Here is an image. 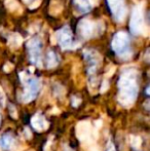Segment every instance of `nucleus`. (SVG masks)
Instances as JSON below:
<instances>
[{
	"label": "nucleus",
	"instance_id": "f257e3e1",
	"mask_svg": "<svg viewBox=\"0 0 150 151\" xmlns=\"http://www.w3.org/2000/svg\"><path fill=\"white\" fill-rule=\"evenodd\" d=\"M118 102L123 107H131L136 101L138 95V84H137V73L135 70L126 71L118 80Z\"/></svg>",
	"mask_w": 150,
	"mask_h": 151
},
{
	"label": "nucleus",
	"instance_id": "f03ea898",
	"mask_svg": "<svg viewBox=\"0 0 150 151\" xmlns=\"http://www.w3.org/2000/svg\"><path fill=\"white\" fill-rule=\"evenodd\" d=\"M112 48L119 57L128 59L131 56L130 39H128V34L124 32L116 33L112 40Z\"/></svg>",
	"mask_w": 150,
	"mask_h": 151
},
{
	"label": "nucleus",
	"instance_id": "7ed1b4c3",
	"mask_svg": "<svg viewBox=\"0 0 150 151\" xmlns=\"http://www.w3.org/2000/svg\"><path fill=\"white\" fill-rule=\"evenodd\" d=\"M131 31L135 35H139L143 32L144 28V18H143V8L141 5H136L133 9L131 18Z\"/></svg>",
	"mask_w": 150,
	"mask_h": 151
},
{
	"label": "nucleus",
	"instance_id": "20e7f679",
	"mask_svg": "<svg viewBox=\"0 0 150 151\" xmlns=\"http://www.w3.org/2000/svg\"><path fill=\"white\" fill-rule=\"evenodd\" d=\"M76 136L83 143H90L93 141V137L96 136V134L88 121H80L76 125Z\"/></svg>",
	"mask_w": 150,
	"mask_h": 151
},
{
	"label": "nucleus",
	"instance_id": "39448f33",
	"mask_svg": "<svg viewBox=\"0 0 150 151\" xmlns=\"http://www.w3.org/2000/svg\"><path fill=\"white\" fill-rule=\"evenodd\" d=\"M40 90V81L37 78H28L26 82L24 95H23V102L29 103L36 98L38 91Z\"/></svg>",
	"mask_w": 150,
	"mask_h": 151
},
{
	"label": "nucleus",
	"instance_id": "423d86ee",
	"mask_svg": "<svg viewBox=\"0 0 150 151\" xmlns=\"http://www.w3.org/2000/svg\"><path fill=\"white\" fill-rule=\"evenodd\" d=\"M27 48L29 52V57L33 64L37 66H40V57H41V42L39 38L35 37L29 40L27 43Z\"/></svg>",
	"mask_w": 150,
	"mask_h": 151
},
{
	"label": "nucleus",
	"instance_id": "0eeeda50",
	"mask_svg": "<svg viewBox=\"0 0 150 151\" xmlns=\"http://www.w3.org/2000/svg\"><path fill=\"white\" fill-rule=\"evenodd\" d=\"M57 40H58L60 46L63 50H69V48H73V36L72 32H71L69 27H63L60 31L57 32L56 34Z\"/></svg>",
	"mask_w": 150,
	"mask_h": 151
},
{
	"label": "nucleus",
	"instance_id": "6e6552de",
	"mask_svg": "<svg viewBox=\"0 0 150 151\" xmlns=\"http://www.w3.org/2000/svg\"><path fill=\"white\" fill-rule=\"evenodd\" d=\"M111 12L117 22H122L126 14V6L123 0H107Z\"/></svg>",
	"mask_w": 150,
	"mask_h": 151
},
{
	"label": "nucleus",
	"instance_id": "1a4fd4ad",
	"mask_svg": "<svg viewBox=\"0 0 150 151\" xmlns=\"http://www.w3.org/2000/svg\"><path fill=\"white\" fill-rule=\"evenodd\" d=\"M98 31V26L90 20H82L78 24V33L83 38H90Z\"/></svg>",
	"mask_w": 150,
	"mask_h": 151
},
{
	"label": "nucleus",
	"instance_id": "9d476101",
	"mask_svg": "<svg viewBox=\"0 0 150 151\" xmlns=\"http://www.w3.org/2000/svg\"><path fill=\"white\" fill-rule=\"evenodd\" d=\"M84 58L86 62L88 63V73L90 75H94L96 73V70L98 69V66L101 63V57L99 56L98 52H94V50H85L83 52Z\"/></svg>",
	"mask_w": 150,
	"mask_h": 151
},
{
	"label": "nucleus",
	"instance_id": "9b49d317",
	"mask_svg": "<svg viewBox=\"0 0 150 151\" xmlns=\"http://www.w3.org/2000/svg\"><path fill=\"white\" fill-rule=\"evenodd\" d=\"M31 124L32 127L36 129L37 132H42L47 129L48 127V122L44 118V116H42L40 113L35 114L31 119Z\"/></svg>",
	"mask_w": 150,
	"mask_h": 151
},
{
	"label": "nucleus",
	"instance_id": "f8f14e48",
	"mask_svg": "<svg viewBox=\"0 0 150 151\" xmlns=\"http://www.w3.org/2000/svg\"><path fill=\"white\" fill-rule=\"evenodd\" d=\"M74 6L81 14H86L92 9V4L88 0H74Z\"/></svg>",
	"mask_w": 150,
	"mask_h": 151
},
{
	"label": "nucleus",
	"instance_id": "ddd939ff",
	"mask_svg": "<svg viewBox=\"0 0 150 151\" xmlns=\"http://www.w3.org/2000/svg\"><path fill=\"white\" fill-rule=\"evenodd\" d=\"M14 145V139L11 135H4L0 138V149L8 150Z\"/></svg>",
	"mask_w": 150,
	"mask_h": 151
},
{
	"label": "nucleus",
	"instance_id": "4468645a",
	"mask_svg": "<svg viewBox=\"0 0 150 151\" xmlns=\"http://www.w3.org/2000/svg\"><path fill=\"white\" fill-rule=\"evenodd\" d=\"M46 63L48 68H54L58 65V57L56 56L54 52H50L46 57Z\"/></svg>",
	"mask_w": 150,
	"mask_h": 151
},
{
	"label": "nucleus",
	"instance_id": "2eb2a0df",
	"mask_svg": "<svg viewBox=\"0 0 150 151\" xmlns=\"http://www.w3.org/2000/svg\"><path fill=\"white\" fill-rule=\"evenodd\" d=\"M23 39L18 33H14L9 38V45L12 46V47H18V46L21 45Z\"/></svg>",
	"mask_w": 150,
	"mask_h": 151
},
{
	"label": "nucleus",
	"instance_id": "dca6fc26",
	"mask_svg": "<svg viewBox=\"0 0 150 151\" xmlns=\"http://www.w3.org/2000/svg\"><path fill=\"white\" fill-rule=\"evenodd\" d=\"M5 5L6 7L8 8L9 10L14 12V10L20 9V4L17 2V0H5Z\"/></svg>",
	"mask_w": 150,
	"mask_h": 151
},
{
	"label": "nucleus",
	"instance_id": "f3484780",
	"mask_svg": "<svg viewBox=\"0 0 150 151\" xmlns=\"http://www.w3.org/2000/svg\"><path fill=\"white\" fill-rule=\"evenodd\" d=\"M131 144H132V146L135 148V149H139L141 144H142V140H141V138L139 137V136H135V137L132 138Z\"/></svg>",
	"mask_w": 150,
	"mask_h": 151
},
{
	"label": "nucleus",
	"instance_id": "a211bd4d",
	"mask_svg": "<svg viewBox=\"0 0 150 151\" xmlns=\"http://www.w3.org/2000/svg\"><path fill=\"white\" fill-rule=\"evenodd\" d=\"M108 88H109V83H108V81H107V80H104V81H103V83H102V86H101L100 93H105V91H106L107 90H108Z\"/></svg>",
	"mask_w": 150,
	"mask_h": 151
},
{
	"label": "nucleus",
	"instance_id": "6ab92c4d",
	"mask_svg": "<svg viewBox=\"0 0 150 151\" xmlns=\"http://www.w3.org/2000/svg\"><path fill=\"white\" fill-rule=\"evenodd\" d=\"M80 103H81V99H79V98H77V97H72V105H73V107H78Z\"/></svg>",
	"mask_w": 150,
	"mask_h": 151
},
{
	"label": "nucleus",
	"instance_id": "aec40b11",
	"mask_svg": "<svg viewBox=\"0 0 150 151\" xmlns=\"http://www.w3.org/2000/svg\"><path fill=\"white\" fill-rule=\"evenodd\" d=\"M9 111H10V112H9L10 115H11L14 118H17V117H18V114H17V109H16V108H14L12 105H10V106H9Z\"/></svg>",
	"mask_w": 150,
	"mask_h": 151
},
{
	"label": "nucleus",
	"instance_id": "412c9836",
	"mask_svg": "<svg viewBox=\"0 0 150 151\" xmlns=\"http://www.w3.org/2000/svg\"><path fill=\"white\" fill-rule=\"evenodd\" d=\"M39 5H40V0H36V3L34 2V3L30 5V9H34V8H37Z\"/></svg>",
	"mask_w": 150,
	"mask_h": 151
},
{
	"label": "nucleus",
	"instance_id": "4be33fe9",
	"mask_svg": "<svg viewBox=\"0 0 150 151\" xmlns=\"http://www.w3.org/2000/svg\"><path fill=\"white\" fill-rule=\"evenodd\" d=\"M107 151H116L115 150V146L113 145L112 142H109V143H108V148H107Z\"/></svg>",
	"mask_w": 150,
	"mask_h": 151
},
{
	"label": "nucleus",
	"instance_id": "5701e85b",
	"mask_svg": "<svg viewBox=\"0 0 150 151\" xmlns=\"http://www.w3.org/2000/svg\"><path fill=\"white\" fill-rule=\"evenodd\" d=\"M95 125H96V129H99V127H102V120L101 119H98L96 121V123H95Z\"/></svg>",
	"mask_w": 150,
	"mask_h": 151
},
{
	"label": "nucleus",
	"instance_id": "b1692460",
	"mask_svg": "<svg viewBox=\"0 0 150 151\" xmlns=\"http://www.w3.org/2000/svg\"><path fill=\"white\" fill-rule=\"evenodd\" d=\"M25 134H26V136L28 135V137H27V138H28V139H30L31 136H32V134L30 133V131H29L28 127H26V129H25Z\"/></svg>",
	"mask_w": 150,
	"mask_h": 151
},
{
	"label": "nucleus",
	"instance_id": "393cba45",
	"mask_svg": "<svg viewBox=\"0 0 150 151\" xmlns=\"http://www.w3.org/2000/svg\"><path fill=\"white\" fill-rule=\"evenodd\" d=\"M92 151H100V150H99V148L97 147V146H94V147L92 148Z\"/></svg>",
	"mask_w": 150,
	"mask_h": 151
},
{
	"label": "nucleus",
	"instance_id": "a878e982",
	"mask_svg": "<svg viewBox=\"0 0 150 151\" xmlns=\"http://www.w3.org/2000/svg\"><path fill=\"white\" fill-rule=\"evenodd\" d=\"M65 151H74V150L71 149V148H69V147H66L65 148Z\"/></svg>",
	"mask_w": 150,
	"mask_h": 151
},
{
	"label": "nucleus",
	"instance_id": "bb28decb",
	"mask_svg": "<svg viewBox=\"0 0 150 151\" xmlns=\"http://www.w3.org/2000/svg\"><path fill=\"white\" fill-rule=\"evenodd\" d=\"M147 91V95H149V88H147V91Z\"/></svg>",
	"mask_w": 150,
	"mask_h": 151
},
{
	"label": "nucleus",
	"instance_id": "cd10ccee",
	"mask_svg": "<svg viewBox=\"0 0 150 151\" xmlns=\"http://www.w3.org/2000/svg\"><path fill=\"white\" fill-rule=\"evenodd\" d=\"M25 2H29V1H31V0H24Z\"/></svg>",
	"mask_w": 150,
	"mask_h": 151
},
{
	"label": "nucleus",
	"instance_id": "c85d7f7f",
	"mask_svg": "<svg viewBox=\"0 0 150 151\" xmlns=\"http://www.w3.org/2000/svg\"><path fill=\"white\" fill-rule=\"evenodd\" d=\"M0 122H1V116H0Z\"/></svg>",
	"mask_w": 150,
	"mask_h": 151
}]
</instances>
